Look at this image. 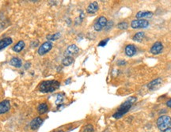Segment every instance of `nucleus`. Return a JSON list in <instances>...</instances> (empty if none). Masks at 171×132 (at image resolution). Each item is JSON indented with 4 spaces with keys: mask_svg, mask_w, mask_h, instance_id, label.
Segmentation results:
<instances>
[{
    "mask_svg": "<svg viewBox=\"0 0 171 132\" xmlns=\"http://www.w3.org/2000/svg\"><path fill=\"white\" fill-rule=\"evenodd\" d=\"M59 86H60V83L56 80L44 81L39 86V90L44 93H53L57 89H59Z\"/></svg>",
    "mask_w": 171,
    "mask_h": 132,
    "instance_id": "obj_1",
    "label": "nucleus"
},
{
    "mask_svg": "<svg viewBox=\"0 0 171 132\" xmlns=\"http://www.w3.org/2000/svg\"><path fill=\"white\" fill-rule=\"evenodd\" d=\"M163 50V45L161 42H155L152 45V47L151 48L150 52L153 55H159V53L162 52V51Z\"/></svg>",
    "mask_w": 171,
    "mask_h": 132,
    "instance_id": "obj_7",
    "label": "nucleus"
},
{
    "mask_svg": "<svg viewBox=\"0 0 171 132\" xmlns=\"http://www.w3.org/2000/svg\"><path fill=\"white\" fill-rule=\"evenodd\" d=\"M157 127L159 131L162 132L171 127V117L166 115L159 117L157 120Z\"/></svg>",
    "mask_w": 171,
    "mask_h": 132,
    "instance_id": "obj_2",
    "label": "nucleus"
},
{
    "mask_svg": "<svg viewBox=\"0 0 171 132\" xmlns=\"http://www.w3.org/2000/svg\"><path fill=\"white\" fill-rule=\"evenodd\" d=\"M133 104H131V102H129L128 101H125L122 105H121V106L117 108V111L115 113L112 115V117L115 118V119H120L122 116H124V115L128 112V111L130 110V108H131Z\"/></svg>",
    "mask_w": 171,
    "mask_h": 132,
    "instance_id": "obj_3",
    "label": "nucleus"
},
{
    "mask_svg": "<svg viewBox=\"0 0 171 132\" xmlns=\"http://www.w3.org/2000/svg\"><path fill=\"white\" fill-rule=\"evenodd\" d=\"M24 67H25V69H28L29 67H30V63H26L24 65Z\"/></svg>",
    "mask_w": 171,
    "mask_h": 132,
    "instance_id": "obj_29",
    "label": "nucleus"
},
{
    "mask_svg": "<svg viewBox=\"0 0 171 132\" xmlns=\"http://www.w3.org/2000/svg\"><path fill=\"white\" fill-rule=\"evenodd\" d=\"M107 22H108V21H107L106 17L101 16L100 18H97V22H95V24L93 25V29L96 31H97V32H99V31H101L102 29L106 27Z\"/></svg>",
    "mask_w": 171,
    "mask_h": 132,
    "instance_id": "obj_6",
    "label": "nucleus"
},
{
    "mask_svg": "<svg viewBox=\"0 0 171 132\" xmlns=\"http://www.w3.org/2000/svg\"><path fill=\"white\" fill-rule=\"evenodd\" d=\"M163 132H171V127H170V128H168V129H166Z\"/></svg>",
    "mask_w": 171,
    "mask_h": 132,
    "instance_id": "obj_31",
    "label": "nucleus"
},
{
    "mask_svg": "<svg viewBox=\"0 0 171 132\" xmlns=\"http://www.w3.org/2000/svg\"><path fill=\"white\" fill-rule=\"evenodd\" d=\"M52 43L51 41H46L41 44L39 49H38V54L40 55H44L47 54L48 52H49L50 51L52 48Z\"/></svg>",
    "mask_w": 171,
    "mask_h": 132,
    "instance_id": "obj_5",
    "label": "nucleus"
},
{
    "mask_svg": "<svg viewBox=\"0 0 171 132\" xmlns=\"http://www.w3.org/2000/svg\"><path fill=\"white\" fill-rule=\"evenodd\" d=\"M149 25V22L145 19H137L133 20L131 23V27L132 29H144Z\"/></svg>",
    "mask_w": 171,
    "mask_h": 132,
    "instance_id": "obj_4",
    "label": "nucleus"
},
{
    "mask_svg": "<svg viewBox=\"0 0 171 132\" xmlns=\"http://www.w3.org/2000/svg\"><path fill=\"white\" fill-rule=\"evenodd\" d=\"M60 33H54V34H50V35H48L46 37L47 40H56L59 39V37H60Z\"/></svg>",
    "mask_w": 171,
    "mask_h": 132,
    "instance_id": "obj_21",
    "label": "nucleus"
},
{
    "mask_svg": "<svg viewBox=\"0 0 171 132\" xmlns=\"http://www.w3.org/2000/svg\"><path fill=\"white\" fill-rule=\"evenodd\" d=\"M55 132H63V131H55Z\"/></svg>",
    "mask_w": 171,
    "mask_h": 132,
    "instance_id": "obj_32",
    "label": "nucleus"
},
{
    "mask_svg": "<svg viewBox=\"0 0 171 132\" xmlns=\"http://www.w3.org/2000/svg\"><path fill=\"white\" fill-rule=\"evenodd\" d=\"M73 63H74V59L72 58V56H66L62 61L63 65H64L66 67L72 65Z\"/></svg>",
    "mask_w": 171,
    "mask_h": 132,
    "instance_id": "obj_19",
    "label": "nucleus"
},
{
    "mask_svg": "<svg viewBox=\"0 0 171 132\" xmlns=\"http://www.w3.org/2000/svg\"><path fill=\"white\" fill-rule=\"evenodd\" d=\"M110 40L109 38H106V39H104L102 41H100V43L98 44V46L99 47H105L107 44V43L109 42V40Z\"/></svg>",
    "mask_w": 171,
    "mask_h": 132,
    "instance_id": "obj_25",
    "label": "nucleus"
},
{
    "mask_svg": "<svg viewBox=\"0 0 171 132\" xmlns=\"http://www.w3.org/2000/svg\"><path fill=\"white\" fill-rule=\"evenodd\" d=\"M38 44H39V42L38 41H34V42H32V46L33 47H37V45H38Z\"/></svg>",
    "mask_w": 171,
    "mask_h": 132,
    "instance_id": "obj_28",
    "label": "nucleus"
},
{
    "mask_svg": "<svg viewBox=\"0 0 171 132\" xmlns=\"http://www.w3.org/2000/svg\"><path fill=\"white\" fill-rule=\"evenodd\" d=\"M48 105H47L46 103H41L38 105L37 107V112L40 115H43L48 112Z\"/></svg>",
    "mask_w": 171,
    "mask_h": 132,
    "instance_id": "obj_18",
    "label": "nucleus"
},
{
    "mask_svg": "<svg viewBox=\"0 0 171 132\" xmlns=\"http://www.w3.org/2000/svg\"><path fill=\"white\" fill-rule=\"evenodd\" d=\"M145 37V33H143V32H139V33H137L135 36L133 37V40L135 41H141V40H143V38Z\"/></svg>",
    "mask_w": 171,
    "mask_h": 132,
    "instance_id": "obj_20",
    "label": "nucleus"
},
{
    "mask_svg": "<svg viewBox=\"0 0 171 132\" xmlns=\"http://www.w3.org/2000/svg\"><path fill=\"white\" fill-rule=\"evenodd\" d=\"M161 83H162V78H156V79L153 80L152 82H151L147 85V87H148V89L150 90H155L159 87V86L161 85Z\"/></svg>",
    "mask_w": 171,
    "mask_h": 132,
    "instance_id": "obj_11",
    "label": "nucleus"
},
{
    "mask_svg": "<svg viewBox=\"0 0 171 132\" xmlns=\"http://www.w3.org/2000/svg\"><path fill=\"white\" fill-rule=\"evenodd\" d=\"M166 105H167L169 108H171V99H170L168 101L166 102Z\"/></svg>",
    "mask_w": 171,
    "mask_h": 132,
    "instance_id": "obj_30",
    "label": "nucleus"
},
{
    "mask_svg": "<svg viewBox=\"0 0 171 132\" xmlns=\"http://www.w3.org/2000/svg\"><path fill=\"white\" fill-rule=\"evenodd\" d=\"M82 132H94V128L92 124H87L83 127Z\"/></svg>",
    "mask_w": 171,
    "mask_h": 132,
    "instance_id": "obj_24",
    "label": "nucleus"
},
{
    "mask_svg": "<svg viewBox=\"0 0 171 132\" xmlns=\"http://www.w3.org/2000/svg\"><path fill=\"white\" fill-rule=\"evenodd\" d=\"M63 98H64V97H63V93H58L57 95H56V100L55 103H56V105H60L62 104L63 101Z\"/></svg>",
    "mask_w": 171,
    "mask_h": 132,
    "instance_id": "obj_22",
    "label": "nucleus"
},
{
    "mask_svg": "<svg viewBox=\"0 0 171 132\" xmlns=\"http://www.w3.org/2000/svg\"><path fill=\"white\" fill-rule=\"evenodd\" d=\"M43 122L44 120L41 117H36V118H34L33 120H32L31 123H30V128H31L33 131H35V130L38 129V128L42 125Z\"/></svg>",
    "mask_w": 171,
    "mask_h": 132,
    "instance_id": "obj_8",
    "label": "nucleus"
},
{
    "mask_svg": "<svg viewBox=\"0 0 171 132\" xmlns=\"http://www.w3.org/2000/svg\"><path fill=\"white\" fill-rule=\"evenodd\" d=\"M112 25H113V22H112V21H109V22H107V24H106V30H109V29L112 27Z\"/></svg>",
    "mask_w": 171,
    "mask_h": 132,
    "instance_id": "obj_26",
    "label": "nucleus"
},
{
    "mask_svg": "<svg viewBox=\"0 0 171 132\" xmlns=\"http://www.w3.org/2000/svg\"><path fill=\"white\" fill-rule=\"evenodd\" d=\"M117 65L118 66H125V65H126V61H125V60H119L117 62Z\"/></svg>",
    "mask_w": 171,
    "mask_h": 132,
    "instance_id": "obj_27",
    "label": "nucleus"
},
{
    "mask_svg": "<svg viewBox=\"0 0 171 132\" xmlns=\"http://www.w3.org/2000/svg\"><path fill=\"white\" fill-rule=\"evenodd\" d=\"M13 43V40L10 37H6L0 40V51L1 50L6 48V47H8Z\"/></svg>",
    "mask_w": 171,
    "mask_h": 132,
    "instance_id": "obj_14",
    "label": "nucleus"
},
{
    "mask_svg": "<svg viewBox=\"0 0 171 132\" xmlns=\"http://www.w3.org/2000/svg\"><path fill=\"white\" fill-rule=\"evenodd\" d=\"M153 16V13L151 11H140L137 13L136 18L139 19L141 18H150Z\"/></svg>",
    "mask_w": 171,
    "mask_h": 132,
    "instance_id": "obj_16",
    "label": "nucleus"
},
{
    "mask_svg": "<svg viewBox=\"0 0 171 132\" xmlns=\"http://www.w3.org/2000/svg\"><path fill=\"white\" fill-rule=\"evenodd\" d=\"M79 52V48L78 46H76L75 44H72L68 46L65 52L66 56H72L73 55H75Z\"/></svg>",
    "mask_w": 171,
    "mask_h": 132,
    "instance_id": "obj_10",
    "label": "nucleus"
},
{
    "mask_svg": "<svg viewBox=\"0 0 171 132\" xmlns=\"http://www.w3.org/2000/svg\"><path fill=\"white\" fill-rule=\"evenodd\" d=\"M98 9H99L98 3H97V2H93V3H91L89 6H87V12L88 14H95L98 10Z\"/></svg>",
    "mask_w": 171,
    "mask_h": 132,
    "instance_id": "obj_13",
    "label": "nucleus"
},
{
    "mask_svg": "<svg viewBox=\"0 0 171 132\" xmlns=\"http://www.w3.org/2000/svg\"><path fill=\"white\" fill-rule=\"evenodd\" d=\"M116 28L119 29H121V30H125V29H127L128 28V24L126 22H120L116 25Z\"/></svg>",
    "mask_w": 171,
    "mask_h": 132,
    "instance_id": "obj_23",
    "label": "nucleus"
},
{
    "mask_svg": "<svg viewBox=\"0 0 171 132\" xmlns=\"http://www.w3.org/2000/svg\"><path fill=\"white\" fill-rule=\"evenodd\" d=\"M10 64L12 67H14L16 68H20L22 67V59L18 57H13L10 61Z\"/></svg>",
    "mask_w": 171,
    "mask_h": 132,
    "instance_id": "obj_15",
    "label": "nucleus"
},
{
    "mask_svg": "<svg viewBox=\"0 0 171 132\" xmlns=\"http://www.w3.org/2000/svg\"><path fill=\"white\" fill-rule=\"evenodd\" d=\"M125 52L126 55H128L129 57H131L136 53V48L133 44H128V45L125 47Z\"/></svg>",
    "mask_w": 171,
    "mask_h": 132,
    "instance_id": "obj_12",
    "label": "nucleus"
},
{
    "mask_svg": "<svg viewBox=\"0 0 171 132\" xmlns=\"http://www.w3.org/2000/svg\"><path fill=\"white\" fill-rule=\"evenodd\" d=\"M25 46V42L23 40H20L18 43L16 44L13 47V51H14L15 52L19 53L22 52V50L24 49V48Z\"/></svg>",
    "mask_w": 171,
    "mask_h": 132,
    "instance_id": "obj_17",
    "label": "nucleus"
},
{
    "mask_svg": "<svg viewBox=\"0 0 171 132\" xmlns=\"http://www.w3.org/2000/svg\"><path fill=\"white\" fill-rule=\"evenodd\" d=\"M10 109V102L8 100H4L0 102V114H5Z\"/></svg>",
    "mask_w": 171,
    "mask_h": 132,
    "instance_id": "obj_9",
    "label": "nucleus"
}]
</instances>
